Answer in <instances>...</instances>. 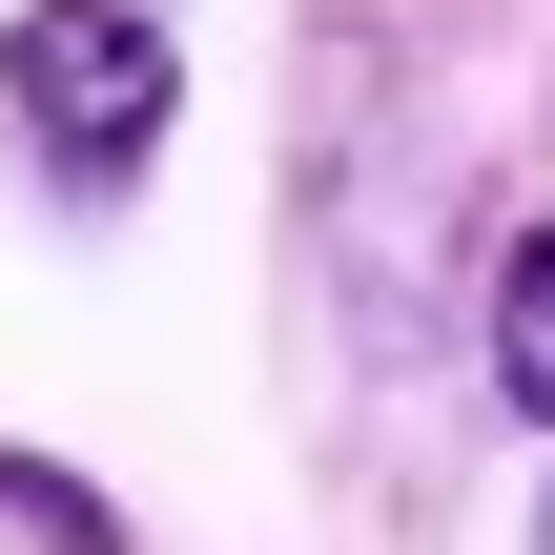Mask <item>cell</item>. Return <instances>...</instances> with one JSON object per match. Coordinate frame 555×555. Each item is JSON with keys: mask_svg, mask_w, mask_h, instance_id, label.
<instances>
[{"mask_svg": "<svg viewBox=\"0 0 555 555\" xmlns=\"http://www.w3.org/2000/svg\"><path fill=\"white\" fill-rule=\"evenodd\" d=\"M165 124H185V21L165 0H21L0 21V144H21V185L62 227L144 206Z\"/></svg>", "mask_w": 555, "mask_h": 555, "instance_id": "6da1fadb", "label": "cell"}, {"mask_svg": "<svg viewBox=\"0 0 555 555\" xmlns=\"http://www.w3.org/2000/svg\"><path fill=\"white\" fill-rule=\"evenodd\" d=\"M494 391L555 433V227H515V247H494Z\"/></svg>", "mask_w": 555, "mask_h": 555, "instance_id": "7a4b0ae2", "label": "cell"}, {"mask_svg": "<svg viewBox=\"0 0 555 555\" xmlns=\"http://www.w3.org/2000/svg\"><path fill=\"white\" fill-rule=\"evenodd\" d=\"M0 535H41V555H144V535H124V494H82L62 453H0Z\"/></svg>", "mask_w": 555, "mask_h": 555, "instance_id": "3957f363", "label": "cell"}]
</instances>
